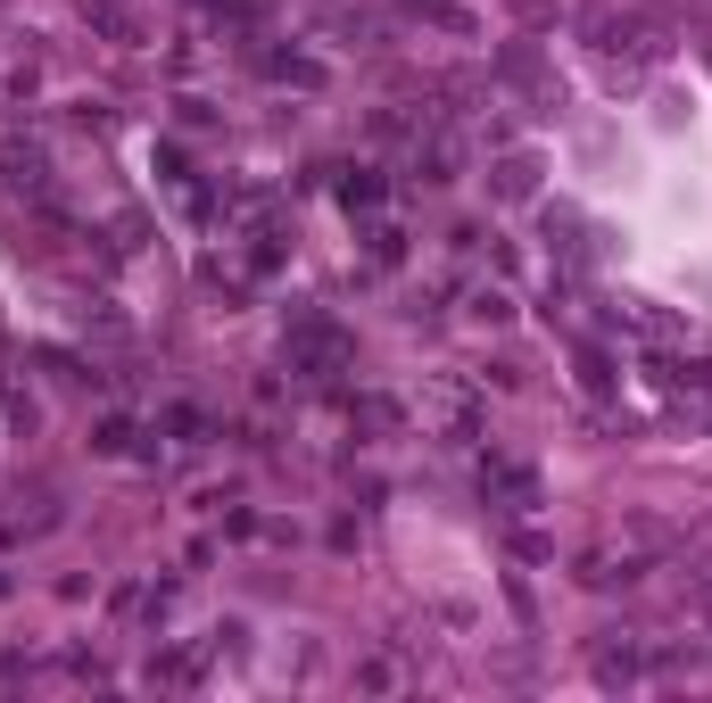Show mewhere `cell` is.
Here are the masks:
<instances>
[{"mask_svg":"<svg viewBox=\"0 0 712 703\" xmlns=\"http://www.w3.org/2000/svg\"><path fill=\"white\" fill-rule=\"evenodd\" d=\"M406 9H423L432 25H464V9H456V0H406Z\"/></svg>","mask_w":712,"mask_h":703,"instance_id":"cell-5","label":"cell"},{"mask_svg":"<svg viewBox=\"0 0 712 703\" xmlns=\"http://www.w3.org/2000/svg\"><path fill=\"white\" fill-rule=\"evenodd\" d=\"M472 315H481V323H506L514 307H506V290H481V298H472Z\"/></svg>","mask_w":712,"mask_h":703,"instance_id":"cell-4","label":"cell"},{"mask_svg":"<svg viewBox=\"0 0 712 703\" xmlns=\"http://www.w3.org/2000/svg\"><path fill=\"white\" fill-rule=\"evenodd\" d=\"M530 158H506V166H497V199H530Z\"/></svg>","mask_w":712,"mask_h":703,"instance_id":"cell-3","label":"cell"},{"mask_svg":"<svg viewBox=\"0 0 712 703\" xmlns=\"http://www.w3.org/2000/svg\"><path fill=\"white\" fill-rule=\"evenodd\" d=\"M340 199H348V207H374L381 183H374V174H356V183H340Z\"/></svg>","mask_w":712,"mask_h":703,"instance_id":"cell-6","label":"cell"},{"mask_svg":"<svg viewBox=\"0 0 712 703\" xmlns=\"http://www.w3.org/2000/svg\"><path fill=\"white\" fill-rule=\"evenodd\" d=\"M83 18H92L108 42H125V50L141 42V18H133V9H116V0H83Z\"/></svg>","mask_w":712,"mask_h":703,"instance_id":"cell-2","label":"cell"},{"mask_svg":"<svg viewBox=\"0 0 712 703\" xmlns=\"http://www.w3.org/2000/svg\"><path fill=\"white\" fill-rule=\"evenodd\" d=\"M374 257L398 265V257H406V232H390V223H381V232H374Z\"/></svg>","mask_w":712,"mask_h":703,"instance_id":"cell-7","label":"cell"},{"mask_svg":"<svg viewBox=\"0 0 712 703\" xmlns=\"http://www.w3.org/2000/svg\"><path fill=\"white\" fill-rule=\"evenodd\" d=\"M696 612H712V572H704V579H696Z\"/></svg>","mask_w":712,"mask_h":703,"instance_id":"cell-8","label":"cell"},{"mask_svg":"<svg viewBox=\"0 0 712 703\" xmlns=\"http://www.w3.org/2000/svg\"><path fill=\"white\" fill-rule=\"evenodd\" d=\"M481 481L506 497V514H530V505H539V481H530L522 463H506V456H481Z\"/></svg>","mask_w":712,"mask_h":703,"instance_id":"cell-1","label":"cell"}]
</instances>
